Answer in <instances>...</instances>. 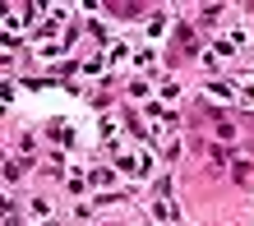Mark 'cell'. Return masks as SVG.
I'll use <instances>...</instances> for the list:
<instances>
[{
	"mask_svg": "<svg viewBox=\"0 0 254 226\" xmlns=\"http://www.w3.org/2000/svg\"><path fill=\"white\" fill-rule=\"evenodd\" d=\"M88 180H93V185H102V189H107V185H111V180H116V175H111L107 167H97V171H93V175H88Z\"/></svg>",
	"mask_w": 254,
	"mask_h": 226,
	"instance_id": "cell-1",
	"label": "cell"
}]
</instances>
